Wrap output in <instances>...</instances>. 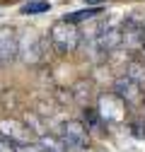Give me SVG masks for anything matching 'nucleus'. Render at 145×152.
Segmentation results:
<instances>
[{"instance_id": "2", "label": "nucleus", "mask_w": 145, "mask_h": 152, "mask_svg": "<svg viewBox=\"0 0 145 152\" xmlns=\"http://www.w3.org/2000/svg\"><path fill=\"white\" fill-rule=\"evenodd\" d=\"M97 113H99V121L109 123V126H119L126 121V102L119 99L114 92L109 94H102L99 97V106H97Z\"/></svg>"}, {"instance_id": "7", "label": "nucleus", "mask_w": 145, "mask_h": 152, "mask_svg": "<svg viewBox=\"0 0 145 152\" xmlns=\"http://www.w3.org/2000/svg\"><path fill=\"white\" fill-rule=\"evenodd\" d=\"M102 12H104L102 7H85V10H78V12L65 15L63 20H65L68 24H78V22H89V20H94V17H99Z\"/></svg>"}, {"instance_id": "11", "label": "nucleus", "mask_w": 145, "mask_h": 152, "mask_svg": "<svg viewBox=\"0 0 145 152\" xmlns=\"http://www.w3.org/2000/svg\"><path fill=\"white\" fill-rule=\"evenodd\" d=\"M85 3H87V5H94V7H102L104 0H85Z\"/></svg>"}, {"instance_id": "9", "label": "nucleus", "mask_w": 145, "mask_h": 152, "mask_svg": "<svg viewBox=\"0 0 145 152\" xmlns=\"http://www.w3.org/2000/svg\"><path fill=\"white\" fill-rule=\"evenodd\" d=\"M41 145H44V150H46V152H65V150H63L65 145H63V142H58L56 138H41Z\"/></svg>"}, {"instance_id": "4", "label": "nucleus", "mask_w": 145, "mask_h": 152, "mask_svg": "<svg viewBox=\"0 0 145 152\" xmlns=\"http://www.w3.org/2000/svg\"><path fill=\"white\" fill-rule=\"evenodd\" d=\"M17 53H20V36L12 27H3L0 29V65L12 63Z\"/></svg>"}, {"instance_id": "6", "label": "nucleus", "mask_w": 145, "mask_h": 152, "mask_svg": "<svg viewBox=\"0 0 145 152\" xmlns=\"http://www.w3.org/2000/svg\"><path fill=\"white\" fill-rule=\"evenodd\" d=\"M114 94L119 99H123L126 104H135L143 99V89H140V82L131 80L128 75H123V77H119L114 82Z\"/></svg>"}, {"instance_id": "5", "label": "nucleus", "mask_w": 145, "mask_h": 152, "mask_svg": "<svg viewBox=\"0 0 145 152\" xmlns=\"http://www.w3.org/2000/svg\"><path fill=\"white\" fill-rule=\"evenodd\" d=\"M143 31H145V22H138L135 17L126 20L121 27V44L131 51L143 48Z\"/></svg>"}, {"instance_id": "3", "label": "nucleus", "mask_w": 145, "mask_h": 152, "mask_svg": "<svg viewBox=\"0 0 145 152\" xmlns=\"http://www.w3.org/2000/svg\"><path fill=\"white\" fill-rule=\"evenodd\" d=\"M61 142L70 150H85L89 142V133L80 121H68L61 126Z\"/></svg>"}, {"instance_id": "10", "label": "nucleus", "mask_w": 145, "mask_h": 152, "mask_svg": "<svg viewBox=\"0 0 145 152\" xmlns=\"http://www.w3.org/2000/svg\"><path fill=\"white\" fill-rule=\"evenodd\" d=\"M85 121H87V128H97V123H99V113H97V109L87 106V109H85Z\"/></svg>"}, {"instance_id": "8", "label": "nucleus", "mask_w": 145, "mask_h": 152, "mask_svg": "<svg viewBox=\"0 0 145 152\" xmlns=\"http://www.w3.org/2000/svg\"><path fill=\"white\" fill-rule=\"evenodd\" d=\"M48 10H51L48 0H29L27 5H22V15H41V12H48Z\"/></svg>"}, {"instance_id": "1", "label": "nucleus", "mask_w": 145, "mask_h": 152, "mask_svg": "<svg viewBox=\"0 0 145 152\" xmlns=\"http://www.w3.org/2000/svg\"><path fill=\"white\" fill-rule=\"evenodd\" d=\"M48 41L56 51L70 53V51H75L80 46V31H78L75 24H68L65 20H58L48 29Z\"/></svg>"}]
</instances>
